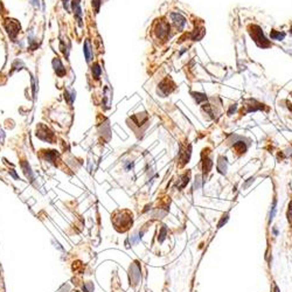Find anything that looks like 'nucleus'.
<instances>
[{
    "label": "nucleus",
    "instance_id": "20e7f679",
    "mask_svg": "<svg viewBox=\"0 0 292 292\" xmlns=\"http://www.w3.org/2000/svg\"><path fill=\"white\" fill-rule=\"evenodd\" d=\"M53 67H54L55 72H56V75H58V77H63L66 75V68H64V66L62 64L61 60L58 58H55L53 60Z\"/></svg>",
    "mask_w": 292,
    "mask_h": 292
},
{
    "label": "nucleus",
    "instance_id": "9b49d317",
    "mask_svg": "<svg viewBox=\"0 0 292 292\" xmlns=\"http://www.w3.org/2000/svg\"><path fill=\"white\" fill-rule=\"evenodd\" d=\"M275 213H276V200H273L272 208H271V211H270V216H269V222H271V221L273 220V216H275Z\"/></svg>",
    "mask_w": 292,
    "mask_h": 292
},
{
    "label": "nucleus",
    "instance_id": "ddd939ff",
    "mask_svg": "<svg viewBox=\"0 0 292 292\" xmlns=\"http://www.w3.org/2000/svg\"><path fill=\"white\" fill-rule=\"evenodd\" d=\"M275 292H279V289L277 286H275Z\"/></svg>",
    "mask_w": 292,
    "mask_h": 292
},
{
    "label": "nucleus",
    "instance_id": "7ed1b4c3",
    "mask_svg": "<svg viewBox=\"0 0 292 292\" xmlns=\"http://www.w3.org/2000/svg\"><path fill=\"white\" fill-rule=\"evenodd\" d=\"M5 27L11 39H15L20 32V24L16 20H10V22H5Z\"/></svg>",
    "mask_w": 292,
    "mask_h": 292
},
{
    "label": "nucleus",
    "instance_id": "f03ea898",
    "mask_svg": "<svg viewBox=\"0 0 292 292\" xmlns=\"http://www.w3.org/2000/svg\"><path fill=\"white\" fill-rule=\"evenodd\" d=\"M250 32V35H251V38L255 40V42L257 43L259 46V41H262V47H268L269 46V42L268 40L264 38L263 35V32L261 30V28H259L258 26H253L251 27V30H249Z\"/></svg>",
    "mask_w": 292,
    "mask_h": 292
},
{
    "label": "nucleus",
    "instance_id": "f257e3e1",
    "mask_svg": "<svg viewBox=\"0 0 292 292\" xmlns=\"http://www.w3.org/2000/svg\"><path fill=\"white\" fill-rule=\"evenodd\" d=\"M36 137L40 138L41 140L48 141L50 144L55 143V134L53 133V131H50L46 125L43 124H40L36 127Z\"/></svg>",
    "mask_w": 292,
    "mask_h": 292
},
{
    "label": "nucleus",
    "instance_id": "1a4fd4ad",
    "mask_svg": "<svg viewBox=\"0 0 292 292\" xmlns=\"http://www.w3.org/2000/svg\"><path fill=\"white\" fill-rule=\"evenodd\" d=\"M91 72H92V76L95 77V78H100V76H101V74H102V69L98 63H94V64H92Z\"/></svg>",
    "mask_w": 292,
    "mask_h": 292
},
{
    "label": "nucleus",
    "instance_id": "0eeeda50",
    "mask_svg": "<svg viewBox=\"0 0 292 292\" xmlns=\"http://www.w3.org/2000/svg\"><path fill=\"white\" fill-rule=\"evenodd\" d=\"M83 52H84V55H86V62L89 63L92 60V50H91V43L90 41L86 40L84 42V47H83Z\"/></svg>",
    "mask_w": 292,
    "mask_h": 292
},
{
    "label": "nucleus",
    "instance_id": "39448f33",
    "mask_svg": "<svg viewBox=\"0 0 292 292\" xmlns=\"http://www.w3.org/2000/svg\"><path fill=\"white\" fill-rule=\"evenodd\" d=\"M171 18H172L173 22L175 24V26H177L178 29L183 28V26H185V24H186V20H185V18H183L182 15L177 14V13H172V14H171Z\"/></svg>",
    "mask_w": 292,
    "mask_h": 292
},
{
    "label": "nucleus",
    "instance_id": "423d86ee",
    "mask_svg": "<svg viewBox=\"0 0 292 292\" xmlns=\"http://www.w3.org/2000/svg\"><path fill=\"white\" fill-rule=\"evenodd\" d=\"M72 10H74V14L78 19V22H81V18H82V8H81V4H80V0H72Z\"/></svg>",
    "mask_w": 292,
    "mask_h": 292
},
{
    "label": "nucleus",
    "instance_id": "6e6552de",
    "mask_svg": "<svg viewBox=\"0 0 292 292\" xmlns=\"http://www.w3.org/2000/svg\"><path fill=\"white\" fill-rule=\"evenodd\" d=\"M157 29H158V36L164 38V36H166L168 34L169 26L166 22H159V26L157 27Z\"/></svg>",
    "mask_w": 292,
    "mask_h": 292
},
{
    "label": "nucleus",
    "instance_id": "f8f14e48",
    "mask_svg": "<svg viewBox=\"0 0 292 292\" xmlns=\"http://www.w3.org/2000/svg\"><path fill=\"white\" fill-rule=\"evenodd\" d=\"M32 4H33L35 7H39V0H32Z\"/></svg>",
    "mask_w": 292,
    "mask_h": 292
},
{
    "label": "nucleus",
    "instance_id": "9d476101",
    "mask_svg": "<svg viewBox=\"0 0 292 292\" xmlns=\"http://www.w3.org/2000/svg\"><path fill=\"white\" fill-rule=\"evenodd\" d=\"M284 36H285V34L284 33H277V32H275V30H272L271 32V38L273 39V40H282V39H284Z\"/></svg>",
    "mask_w": 292,
    "mask_h": 292
}]
</instances>
